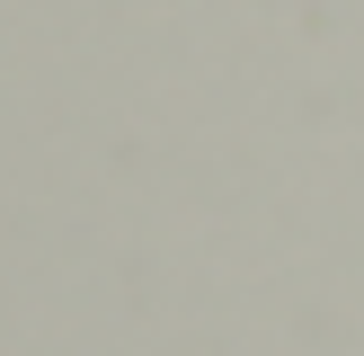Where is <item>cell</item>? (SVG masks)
<instances>
[]
</instances>
